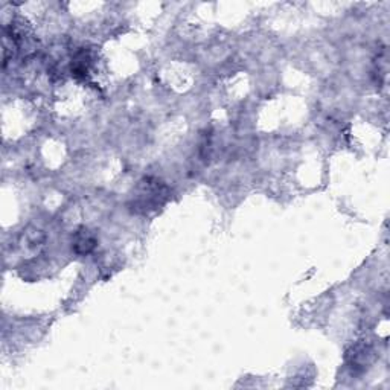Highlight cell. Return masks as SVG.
<instances>
[{"label": "cell", "mask_w": 390, "mask_h": 390, "mask_svg": "<svg viewBox=\"0 0 390 390\" xmlns=\"http://www.w3.org/2000/svg\"><path fill=\"white\" fill-rule=\"evenodd\" d=\"M168 197V189L160 180L155 179H145L136 189L133 195V206L143 212L154 211L160 208Z\"/></svg>", "instance_id": "obj_1"}, {"label": "cell", "mask_w": 390, "mask_h": 390, "mask_svg": "<svg viewBox=\"0 0 390 390\" xmlns=\"http://www.w3.org/2000/svg\"><path fill=\"white\" fill-rule=\"evenodd\" d=\"M96 246V240L90 235L87 230H81L76 233L75 237V242H73V250L76 253H80V255H87V253H90Z\"/></svg>", "instance_id": "obj_2"}]
</instances>
